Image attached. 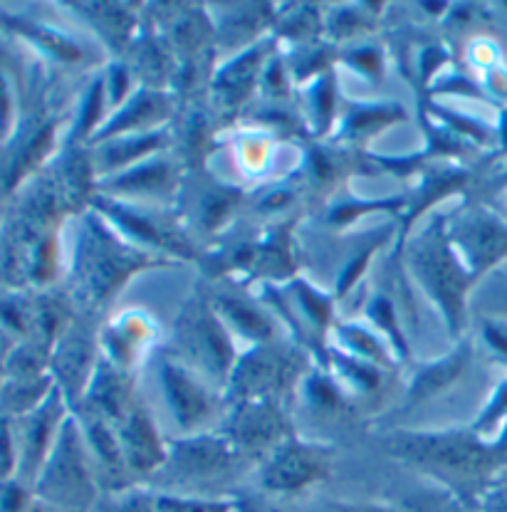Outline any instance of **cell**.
I'll return each mask as SVG.
<instances>
[{
    "instance_id": "obj_1",
    "label": "cell",
    "mask_w": 507,
    "mask_h": 512,
    "mask_svg": "<svg viewBox=\"0 0 507 512\" xmlns=\"http://www.w3.org/2000/svg\"><path fill=\"white\" fill-rule=\"evenodd\" d=\"M320 473V461L312 456L307 448H290L282 456H277L273 466L265 473V483L277 490H292L310 483Z\"/></svg>"
},
{
    "instance_id": "obj_2",
    "label": "cell",
    "mask_w": 507,
    "mask_h": 512,
    "mask_svg": "<svg viewBox=\"0 0 507 512\" xmlns=\"http://www.w3.org/2000/svg\"><path fill=\"white\" fill-rule=\"evenodd\" d=\"M169 376V391L171 399H174V406L179 409V416L184 421H198L203 414H206V399L201 396V391L191 384V381L184 379L181 372H166Z\"/></svg>"
},
{
    "instance_id": "obj_3",
    "label": "cell",
    "mask_w": 507,
    "mask_h": 512,
    "mask_svg": "<svg viewBox=\"0 0 507 512\" xmlns=\"http://www.w3.org/2000/svg\"><path fill=\"white\" fill-rule=\"evenodd\" d=\"M498 510H500V512H507V493H503V500H500Z\"/></svg>"
},
{
    "instance_id": "obj_4",
    "label": "cell",
    "mask_w": 507,
    "mask_h": 512,
    "mask_svg": "<svg viewBox=\"0 0 507 512\" xmlns=\"http://www.w3.org/2000/svg\"><path fill=\"white\" fill-rule=\"evenodd\" d=\"M359 512H379V510H359Z\"/></svg>"
},
{
    "instance_id": "obj_5",
    "label": "cell",
    "mask_w": 507,
    "mask_h": 512,
    "mask_svg": "<svg viewBox=\"0 0 507 512\" xmlns=\"http://www.w3.org/2000/svg\"><path fill=\"white\" fill-rule=\"evenodd\" d=\"M322 512H332V510H322Z\"/></svg>"
}]
</instances>
